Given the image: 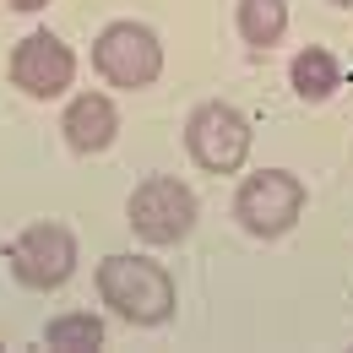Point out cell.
Wrapping results in <instances>:
<instances>
[{
  "instance_id": "cell-4",
  "label": "cell",
  "mask_w": 353,
  "mask_h": 353,
  "mask_svg": "<svg viewBox=\"0 0 353 353\" xmlns=\"http://www.w3.org/2000/svg\"><path fill=\"white\" fill-rule=\"evenodd\" d=\"M92 71L114 88H152L158 71H163V44L152 28L141 22H109L98 39H92Z\"/></svg>"
},
{
  "instance_id": "cell-2",
  "label": "cell",
  "mask_w": 353,
  "mask_h": 353,
  "mask_svg": "<svg viewBox=\"0 0 353 353\" xmlns=\"http://www.w3.org/2000/svg\"><path fill=\"white\" fill-rule=\"evenodd\" d=\"M125 223L136 228L141 245H179L196 228V190L174 174L141 179L125 201Z\"/></svg>"
},
{
  "instance_id": "cell-10",
  "label": "cell",
  "mask_w": 353,
  "mask_h": 353,
  "mask_svg": "<svg viewBox=\"0 0 353 353\" xmlns=\"http://www.w3.org/2000/svg\"><path fill=\"white\" fill-rule=\"evenodd\" d=\"M239 39L250 49H272L288 33V0H239Z\"/></svg>"
},
{
  "instance_id": "cell-6",
  "label": "cell",
  "mask_w": 353,
  "mask_h": 353,
  "mask_svg": "<svg viewBox=\"0 0 353 353\" xmlns=\"http://www.w3.org/2000/svg\"><path fill=\"white\" fill-rule=\"evenodd\" d=\"M185 147L207 174H234L250 158V120L234 103H201L185 120Z\"/></svg>"
},
{
  "instance_id": "cell-9",
  "label": "cell",
  "mask_w": 353,
  "mask_h": 353,
  "mask_svg": "<svg viewBox=\"0 0 353 353\" xmlns=\"http://www.w3.org/2000/svg\"><path fill=\"white\" fill-rule=\"evenodd\" d=\"M288 82H294V92H299L305 103H326L332 92L343 88V71H337V60H332L321 44H310V49H299V54H294Z\"/></svg>"
},
{
  "instance_id": "cell-13",
  "label": "cell",
  "mask_w": 353,
  "mask_h": 353,
  "mask_svg": "<svg viewBox=\"0 0 353 353\" xmlns=\"http://www.w3.org/2000/svg\"><path fill=\"white\" fill-rule=\"evenodd\" d=\"M332 6H353V0H332Z\"/></svg>"
},
{
  "instance_id": "cell-3",
  "label": "cell",
  "mask_w": 353,
  "mask_h": 353,
  "mask_svg": "<svg viewBox=\"0 0 353 353\" xmlns=\"http://www.w3.org/2000/svg\"><path fill=\"white\" fill-rule=\"evenodd\" d=\"M6 266H11V277L22 283V288H65L71 283V272H77V239H71V228H60V223H28L11 245H6Z\"/></svg>"
},
{
  "instance_id": "cell-11",
  "label": "cell",
  "mask_w": 353,
  "mask_h": 353,
  "mask_svg": "<svg viewBox=\"0 0 353 353\" xmlns=\"http://www.w3.org/2000/svg\"><path fill=\"white\" fill-rule=\"evenodd\" d=\"M44 343L60 353H92V348H103V321L92 310H65L44 326Z\"/></svg>"
},
{
  "instance_id": "cell-8",
  "label": "cell",
  "mask_w": 353,
  "mask_h": 353,
  "mask_svg": "<svg viewBox=\"0 0 353 353\" xmlns=\"http://www.w3.org/2000/svg\"><path fill=\"white\" fill-rule=\"evenodd\" d=\"M60 131H65V147H71V152L92 158V152H103V147L114 141V131H120V114H114V103H109L103 92H77V98L65 103Z\"/></svg>"
},
{
  "instance_id": "cell-7",
  "label": "cell",
  "mask_w": 353,
  "mask_h": 353,
  "mask_svg": "<svg viewBox=\"0 0 353 353\" xmlns=\"http://www.w3.org/2000/svg\"><path fill=\"white\" fill-rule=\"evenodd\" d=\"M77 77V54L60 44L54 33H28L11 49V82L28 98H60Z\"/></svg>"
},
{
  "instance_id": "cell-12",
  "label": "cell",
  "mask_w": 353,
  "mask_h": 353,
  "mask_svg": "<svg viewBox=\"0 0 353 353\" xmlns=\"http://www.w3.org/2000/svg\"><path fill=\"white\" fill-rule=\"evenodd\" d=\"M6 6H11V11H44L49 0H6Z\"/></svg>"
},
{
  "instance_id": "cell-1",
  "label": "cell",
  "mask_w": 353,
  "mask_h": 353,
  "mask_svg": "<svg viewBox=\"0 0 353 353\" xmlns=\"http://www.w3.org/2000/svg\"><path fill=\"white\" fill-rule=\"evenodd\" d=\"M98 299L131 326H163L174 315V277L147 256L98 261Z\"/></svg>"
},
{
  "instance_id": "cell-5",
  "label": "cell",
  "mask_w": 353,
  "mask_h": 353,
  "mask_svg": "<svg viewBox=\"0 0 353 353\" xmlns=\"http://www.w3.org/2000/svg\"><path fill=\"white\" fill-rule=\"evenodd\" d=\"M299 212H305V185L288 169H261V174L245 179L239 196H234V218L256 239H283L299 223Z\"/></svg>"
}]
</instances>
